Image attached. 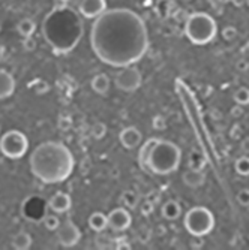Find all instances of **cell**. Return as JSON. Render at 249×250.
<instances>
[{"label":"cell","mask_w":249,"mask_h":250,"mask_svg":"<svg viewBox=\"0 0 249 250\" xmlns=\"http://www.w3.org/2000/svg\"><path fill=\"white\" fill-rule=\"evenodd\" d=\"M90 45L102 63L125 67L146 56L150 39L146 22L137 12L113 8L95 18L90 29Z\"/></svg>","instance_id":"cell-1"},{"label":"cell","mask_w":249,"mask_h":250,"mask_svg":"<svg viewBox=\"0 0 249 250\" xmlns=\"http://www.w3.org/2000/svg\"><path fill=\"white\" fill-rule=\"evenodd\" d=\"M83 33L84 26L80 14L65 5L56 6L42 22L44 39L57 56L71 53L81 41Z\"/></svg>","instance_id":"cell-2"},{"label":"cell","mask_w":249,"mask_h":250,"mask_svg":"<svg viewBox=\"0 0 249 250\" xmlns=\"http://www.w3.org/2000/svg\"><path fill=\"white\" fill-rule=\"evenodd\" d=\"M30 172L45 185L62 183L74 171L75 159L63 143L45 141L39 144L29 159Z\"/></svg>","instance_id":"cell-3"},{"label":"cell","mask_w":249,"mask_h":250,"mask_svg":"<svg viewBox=\"0 0 249 250\" xmlns=\"http://www.w3.org/2000/svg\"><path fill=\"white\" fill-rule=\"evenodd\" d=\"M182 161L180 148L167 140H158L149 154V171L155 175H168L174 172Z\"/></svg>","instance_id":"cell-4"},{"label":"cell","mask_w":249,"mask_h":250,"mask_svg":"<svg viewBox=\"0 0 249 250\" xmlns=\"http://www.w3.org/2000/svg\"><path fill=\"white\" fill-rule=\"evenodd\" d=\"M218 26L213 17L206 12H194L188 17L185 35L194 45H206L216 36Z\"/></svg>","instance_id":"cell-5"},{"label":"cell","mask_w":249,"mask_h":250,"mask_svg":"<svg viewBox=\"0 0 249 250\" xmlns=\"http://www.w3.org/2000/svg\"><path fill=\"white\" fill-rule=\"evenodd\" d=\"M183 226L194 238H203L213 231L215 217L206 207H192L185 214Z\"/></svg>","instance_id":"cell-6"},{"label":"cell","mask_w":249,"mask_h":250,"mask_svg":"<svg viewBox=\"0 0 249 250\" xmlns=\"http://www.w3.org/2000/svg\"><path fill=\"white\" fill-rule=\"evenodd\" d=\"M29 151L27 136L15 129H11L0 136V153L8 159H21Z\"/></svg>","instance_id":"cell-7"},{"label":"cell","mask_w":249,"mask_h":250,"mask_svg":"<svg viewBox=\"0 0 249 250\" xmlns=\"http://www.w3.org/2000/svg\"><path fill=\"white\" fill-rule=\"evenodd\" d=\"M141 81H143L141 72H140V69H137V67H134V64L120 67V71L114 77L116 87L126 93H132L137 88H140Z\"/></svg>","instance_id":"cell-8"},{"label":"cell","mask_w":249,"mask_h":250,"mask_svg":"<svg viewBox=\"0 0 249 250\" xmlns=\"http://www.w3.org/2000/svg\"><path fill=\"white\" fill-rule=\"evenodd\" d=\"M80 238H81V232L78 229V226L71 219H66L63 223H60V226L57 228V240L60 246L74 247L78 244Z\"/></svg>","instance_id":"cell-9"},{"label":"cell","mask_w":249,"mask_h":250,"mask_svg":"<svg viewBox=\"0 0 249 250\" xmlns=\"http://www.w3.org/2000/svg\"><path fill=\"white\" fill-rule=\"evenodd\" d=\"M107 217H108V228H111L116 232L126 231L132 223V217H131L128 208H125V207H117L114 210H111L107 214Z\"/></svg>","instance_id":"cell-10"},{"label":"cell","mask_w":249,"mask_h":250,"mask_svg":"<svg viewBox=\"0 0 249 250\" xmlns=\"http://www.w3.org/2000/svg\"><path fill=\"white\" fill-rule=\"evenodd\" d=\"M105 11H107L105 0H81L78 5V12L89 20H95Z\"/></svg>","instance_id":"cell-11"},{"label":"cell","mask_w":249,"mask_h":250,"mask_svg":"<svg viewBox=\"0 0 249 250\" xmlns=\"http://www.w3.org/2000/svg\"><path fill=\"white\" fill-rule=\"evenodd\" d=\"M119 141H120L122 147H125L126 150H134V148H137L141 144L143 135L135 126H128V127L120 130Z\"/></svg>","instance_id":"cell-12"},{"label":"cell","mask_w":249,"mask_h":250,"mask_svg":"<svg viewBox=\"0 0 249 250\" xmlns=\"http://www.w3.org/2000/svg\"><path fill=\"white\" fill-rule=\"evenodd\" d=\"M47 202H48V208L56 214H65L66 211H69L72 206V199L69 193L66 192H56Z\"/></svg>","instance_id":"cell-13"},{"label":"cell","mask_w":249,"mask_h":250,"mask_svg":"<svg viewBox=\"0 0 249 250\" xmlns=\"http://www.w3.org/2000/svg\"><path fill=\"white\" fill-rule=\"evenodd\" d=\"M14 92H15V80H14V77L8 71L0 69V101L12 96Z\"/></svg>","instance_id":"cell-14"},{"label":"cell","mask_w":249,"mask_h":250,"mask_svg":"<svg viewBox=\"0 0 249 250\" xmlns=\"http://www.w3.org/2000/svg\"><path fill=\"white\" fill-rule=\"evenodd\" d=\"M182 180H183V183H185L188 188H191V189H198V188H201L203 185L206 183V175H204V172L200 171V169H191V168H189V169L183 174Z\"/></svg>","instance_id":"cell-15"},{"label":"cell","mask_w":249,"mask_h":250,"mask_svg":"<svg viewBox=\"0 0 249 250\" xmlns=\"http://www.w3.org/2000/svg\"><path fill=\"white\" fill-rule=\"evenodd\" d=\"M33 198H27L24 206H23V214H24L27 219L30 220H38V219H44V216L47 214L45 211H41V199L36 198V204H33Z\"/></svg>","instance_id":"cell-16"},{"label":"cell","mask_w":249,"mask_h":250,"mask_svg":"<svg viewBox=\"0 0 249 250\" xmlns=\"http://www.w3.org/2000/svg\"><path fill=\"white\" fill-rule=\"evenodd\" d=\"M110 85L111 81L107 74H96L92 78V81H90V87H92V90L96 95H105L110 90Z\"/></svg>","instance_id":"cell-17"},{"label":"cell","mask_w":249,"mask_h":250,"mask_svg":"<svg viewBox=\"0 0 249 250\" xmlns=\"http://www.w3.org/2000/svg\"><path fill=\"white\" fill-rule=\"evenodd\" d=\"M161 214L167 220H177L180 214H182V207H180V204L177 201L168 199L161 208Z\"/></svg>","instance_id":"cell-18"},{"label":"cell","mask_w":249,"mask_h":250,"mask_svg":"<svg viewBox=\"0 0 249 250\" xmlns=\"http://www.w3.org/2000/svg\"><path fill=\"white\" fill-rule=\"evenodd\" d=\"M159 140V138H149L143 146H141V148H140V151H138V165H140V168L144 171V172H150L149 171V165H147V161H149V154H150V151H152V148H153V146H155V143Z\"/></svg>","instance_id":"cell-19"},{"label":"cell","mask_w":249,"mask_h":250,"mask_svg":"<svg viewBox=\"0 0 249 250\" xmlns=\"http://www.w3.org/2000/svg\"><path fill=\"white\" fill-rule=\"evenodd\" d=\"M87 223L95 232H102V231H105L108 228V217L101 211H95V213H92L89 216Z\"/></svg>","instance_id":"cell-20"},{"label":"cell","mask_w":249,"mask_h":250,"mask_svg":"<svg viewBox=\"0 0 249 250\" xmlns=\"http://www.w3.org/2000/svg\"><path fill=\"white\" fill-rule=\"evenodd\" d=\"M11 246L15 250H29L32 247V235L27 231H20L12 237Z\"/></svg>","instance_id":"cell-21"},{"label":"cell","mask_w":249,"mask_h":250,"mask_svg":"<svg viewBox=\"0 0 249 250\" xmlns=\"http://www.w3.org/2000/svg\"><path fill=\"white\" fill-rule=\"evenodd\" d=\"M17 32L23 38L33 36V33L36 32V22H35V20H32V18H23V20H20L18 24H17Z\"/></svg>","instance_id":"cell-22"},{"label":"cell","mask_w":249,"mask_h":250,"mask_svg":"<svg viewBox=\"0 0 249 250\" xmlns=\"http://www.w3.org/2000/svg\"><path fill=\"white\" fill-rule=\"evenodd\" d=\"M138 202H140V196H138L137 192H134L131 189L122 192V195H120V204H122V207H125L128 210H134V208H137Z\"/></svg>","instance_id":"cell-23"},{"label":"cell","mask_w":249,"mask_h":250,"mask_svg":"<svg viewBox=\"0 0 249 250\" xmlns=\"http://www.w3.org/2000/svg\"><path fill=\"white\" fill-rule=\"evenodd\" d=\"M188 165H189L191 169L203 171V168H204V165H206V159L200 151H192L189 154V159H188Z\"/></svg>","instance_id":"cell-24"},{"label":"cell","mask_w":249,"mask_h":250,"mask_svg":"<svg viewBox=\"0 0 249 250\" xmlns=\"http://www.w3.org/2000/svg\"><path fill=\"white\" fill-rule=\"evenodd\" d=\"M42 223L45 226V229H48V231H57V228L60 226V219L56 213H47L44 216L42 219Z\"/></svg>","instance_id":"cell-25"},{"label":"cell","mask_w":249,"mask_h":250,"mask_svg":"<svg viewBox=\"0 0 249 250\" xmlns=\"http://www.w3.org/2000/svg\"><path fill=\"white\" fill-rule=\"evenodd\" d=\"M234 169L242 177H248L249 175V156L248 154H243V156H240L237 159L236 164H234Z\"/></svg>","instance_id":"cell-26"},{"label":"cell","mask_w":249,"mask_h":250,"mask_svg":"<svg viewBox=\"0 0 249 250\" xmlns=\"http://www.w3.org/2000/svg\"><path fill=\"white\" fill-rule=\"evenodd\" d=\"M27 87L32 88L36 95H44V93H47L50 90V84L45 80H42V78H35L32 83L27 84Z\"/></svg>","instance_id":"cell-27"},{"label":"cell","mask_w":249,"mask_h":250,"mask_svg":"<svg viewBox=\"0 0 249 250\" xmlns=\"http://www.w3.org/2000/svg\"><path fill=\"white\" fill-rule=\"evenodd\" d=\"M233 99L240 106L249 105V88L248 87H239L233 95Z\"/></svg>","instance_id":"cell-28"},{"label":"cell","mask_w":249,"mask_h":250,"mask_svg":"<svg viewBox=\"0 0 249 250\" xmlns=\"http://www.w3.org/2000/svg\"><path fill=\"white\" fill-rule=\"evenodd\" d=\"M95 243H96V246H98L99 249H113V246H114L113 240H111L107 234H104V231H102V232H98Z\"/></svg>","instance_id":"cell-29"},{"label":"cell","mask_w":249,"mask_h":250,"mask_svg":"<svg viewBox=\"0 0 249 250\" xmlns=\"http://www.w3.org/2000/svg\"><path fill=\"white\" fill-rule=\"evenodd\" d=\"M105 133H107V126L104 123H95L92 129H90V135H92L95 140H102Z\"/></svg>","instance_id":"cell-30"},{"label":"cell","mask_w":249,"mask_h":250,"mask_svg":"<svg viewBox=\"0 0 249 250\" xmlns=\"http://www.w3.org/2000/svg\"><path fill=\"white\" fill-rule=\"evenodd\" d=\"M222 38L227 41V42H231V41H234L236 38H237V29L236 27H233V26H227V27H224L222 29Z\"/></svg>","instance_id":"cell-31"},{"label":"cell","mask_w":249,"mask_h":250,"mask_svg":"<svg viewBox=\"0 0 249 250\" xmlns=\"http://www.w3.org/2000/svg\"><path fill=\"white\" fill-rule=\"evenodd\" d=\"M237 202L243 207H249V189H242L239 190L237 196H236Z\"/></svg>","instance_id":"cell-32"},{"label":"cell","mask_w":249,"mask_h":250,"mask_svg":"<svg viewBox=\"0 0 249 250\" xmlns=\"http://www.w3.org/2000/svg\"><path fill=\"white\" fill-rule=\"evenodd\" d=\"M153 202L150 201V199H147V201H144L141 206H140V210H141V214L143 216H149V214H152V211H153Z\"/></svg>","instance_id":"cell-33"},{"label":"cell","mask_w":249,"mask_h":250,"mask_svg":"<svg viewBox=\"0 0 249 250\" xmlns=\"http://www.w3.org/2000/svg\"><path fill=\"white\" fill-rule=\"evenodd\" d=\"M153 127L155 129H165V122L161 116H156L153 120Z\"/></svg>","instance_id":"cell-34"},{"label":"cell","mask_w":249,"mask_h":250,"mask_svg":"<svg viewBox=\"0 0 249 250\" xmlns=\"http://www.w3.org/2000/svg\"><path fill=\"white\" fill-rule=\"evenodd\" d=\"M24 48L26 50H33L35 48V41L32 39V36L30 38H24Z\"/></svg>","instance_id":"cell-35"},{"label":"cell","mask_w":249,"mask_h":250,"mask_svg":"<svg viewBox=\"0 0 249 250\" xmlns=\"http://www.w3.org/2000/svg\"><path fill=\"white\" fill-rule=\"evenodd\" d=\"M240 147H242V150L245 151V154H248V156H249V138H245V140L242 141Z\"/></svg>","instance_id":"cell-36"},{"label":"cell","mask_w":249,"mask_h":250,"mask_svg":"<svg viewBox=\"0 0 249 250\" xmlns=\"http://www.w3.org/2000/svg\"><path fill=\"white\" fill-rule=\"evenodd\" d=\"M248 67H249V63H248V62H245V60H242V62H239V63H237V69H239L240 72L248 71Z\"/></svg>","instance_id":"cell-37"},{"label":"cell","mask_w":249,"mask_h":250,"mask_svg":"<svg viewBox=\"0 0 249 250\" xmlns=\"http://www.w3.org/2000/svg\"><path fill=\"white\" fill-rule=\"evenodd\" d=\"M231 2H233L237 8H240V6H243V5H245L246 0H231Z\"/></svg>","instance_id":"cell-38"},{"label":"cell","mask_w":249,"mask_h":250,"mask_svg":"<svg viewBox=\"0 0 249 250\" xmlns=\"http://www.w3.org/2000/svg\"><path fill=\"white\" fill-rule=\"evenodd\" d=\"M245 3H246V5L249 6V0H246V2H245Z\"/></svg>","instance_id":"cell-39"}]
</instances>
